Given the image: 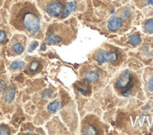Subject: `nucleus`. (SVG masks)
<instances>
[{
    "label": "nucleus",
    "instance_id": "1",
    "mask_svg": "<svg viewBox=\"0 0 153 135\" xmlns=\"http://www.w3.org/2000/svg\"><path fill=\"white\" fill-rule=\"evenodd\" d=\"M20 23H21L23 28L32 35H36L41 28L39 17L37 13L29 9L22 10L21 15H20Z\"/></svg>",
    "mask_w": 153,
    "mask_h": 135
},
{
    "label": "nucleus",
    "instance_id": "2",
    "mask_svg": "<svg viewBox=\"0 0 153 135\" xmlns=\"http://www.w3.org/2000/svg\"><path fill=\"white\" fill-rule=\"evenodd\" d=\"M134 76L129 70H124L120 76L117 78L115 84V87L117 91L121 93L124 97H130L134 88Z\"/></svg>",
    "mask_w": 153,
    "mask_h": 135
},
{
    "label": "nucleus",
    "instance_id": "3",
    "mask_svg": "<svg viewBox=\"0 0 153 135\" xmlns=\"http://www.w3.org/2000/svg\"><path fill=\"white\" fill-rule=\"evenodd\" d=\"M66 4H64L61 0H53L47 6H46L45 10L49 15L53 17H61L65 10Z\"/></svg>",
    "mask_w": 153,
    "mask_h": 135
},
{
    "label": "nucleus",
    "instance_id": "4",
    "mask_svg": "<svg viewBox=\"0 0 153 135\" xmlns=\"http://www.w3.org/2000/svg\"><path fill=\"white\" fill-rule=\"evenodd\" d=\"M117 52H109V51H100L94 56V59L97 62L103 63H115L118 60Z\"/></svg>",
    "mask_w": 153,
    "mask_h": 135
},
{
    "label": "nucleus",
    "instance_id": "5",
    "mask_svg": "<svg viewBox=\"0 0 153 135\" xmlns=\"http://www.w3.org/2000/svg\"><path fill=\"white\" fill-rule=\"evenodd\" d=\"M123 25V20L119 17H112L107 24V27L110 31H117Z\"/></svg>",
    "mask_w": 153,
    "mask_h": 135
},
{
    "label": "nucleus",
    "instance_id": "6",
    "mask_svg": "<svg viewBox=\"0 0 153 135\" xmlns=\"http://www.w3.org/2000/svg\"><path fill=\"white\" fill-rule=\"evenodd\" d=\"M99 77L100 75L96 70H88V72H85L84 75V82L85 84L94 83L99 80Z\"/></svg>",
    "mask_w": 153,
    "mask_h": 135
},
{
    "label": "nucleus",
    "instance_id": "7",
    "mask_svg": "<svg viewBox=\"0 0 153 135\" xmlns=\"http://www.w3.org/2000/svg\"><path fill=\"white\" fill-rule=\"evenodd\" d=\"M15 97V87L11 85L9 88H6L4 90V94H3V99L6 102L10 103L11 101L14 99Z\"/></svg>",
    "mask_w": 153,
    "mask_h": 135
},
{
    "label": "nucleus",
    "instance_id": "8",
    "mask_svg": "<svg viewBox=\"0 0 153 135\" xmlns=\"http://www.w3.org/2000/svg\"><path fill=\"white\" fill-rule=\"evenodd\" d=\"M11 51L16 55H21L25 51V46L21 42H14L11 44Z\"/></svg>",
    "mask_w": 153,
    "mask_h": 135
},
{
    "label": "nucleus",
    "instance_id": "9",
    "mask_svg": "<svg viewBox=\"0 0 153 135\" xmlns=\"http://www.w3.org/2000/svg\"><path fill=\"white\" fill-rule=\"evenodd\" d=\"M76 9V3L75 2H69L66 4V7H65V10H64V12H63V15H62V18H65L69 16L72 11H74Z\"/></svg>",
    "mask_w": 153,
    "mask_h": 135
},
{
    "label": "nucleus",
    "instance_id": "10",
    "mask_svg": "<svg viewBox=\"0 0 153 135\" xmlns=\"http://www.w3.org/2000/svg\"><path fill=\"white\" fill-rule=\"evenodd\" d=\"M61 108V103L59 100H54L47 106V110L50 113H56L58 110H60Z\"/></svg>",
    "mask_w": 153,
    "mask_h": 135
},
{
    "label": "nucleus",
    "instance_id": "11",
    "mask_svg": "<svg viewBox=\"0 0 153 135\" xmlns=\"http://www.w3.org/2000/svg\"><path fill=\"white\" fill-rule=\"evenodd\" d=\"M129 43L132 46H137L141 43V37L139 34H134L131 35L129 39Z\"/></svg>",
    "mask_w": 153,
    "mask_h": 135
},
{
    "label": "nucleus",
    "instance_id": "12",
    "mask_svg": "<svg viewBox=\"0 0 153 135\" xmlns=\"http://www.w3.org/2000/svg\"><path fill=\"white\" fill-rule=\"evenodd\" d=\"M83 133L84 134H97L99 133V131L94 125H88L84 128Z\"/></svg>",
    "mask_w": 153,
    "mask_h": 135
},
{
    "label": "nucleus",
    "instance_id": "13",
    "mask_svg": "<svg viewBox=\"0 0 153 135\" xmlns=\"http://www.w3.org/2000/svg\"><path fill=\"white\" fill-rule=\"evenodd\" d=\"M144 29L149 34H153V18L149 19L144 24Z\"/></svg>",
    "mask_w": 153,
    "mask_h": 135
},
{
    "label": "nucleus",
    "instance_id": "14",
    "mask_svg": "<svg viewBox=\"0 0 153 135\" xmlns=\"http://www.w3.org/2000/svg\"><path fill=\"white\" fill-rule=\"evenodd\" d=\"M25 66V63L24 61H20V60H17V61L12 62L10 65V69L11 70H22L24 69Z\"/></svg>",
    "mask_w": 153,
    "mask_h": 135
},
{
    "label": "nucleus",
    "instance_id": "15",
    "mask_svg": "<svg viewBox=\"0 0 153 135\" xmlns=\"http://www.w3.org/2000/svg\"><path fill=\"white\" fill-rule=\"evenodd\" d=\"M39 68H41V64L38 61H32L31 64L29 65V70L31 72H36L39 70Z\"/></svg>",
    "mask_w": 153,
    "mask_h": 135
},
{
    "label": "nucleus",
    "instance_id": "16",
    "mask_svg": "<svg viewBox=\"0 0 153 135\" xmlns=\"http://www.w3.org/2000/svg\"><path fill=\"white\" fill-rule=\"evenodd\" d=\"M7 40H8V39H7V34L4 30H0V43H5L7 42Z\"/></svg>",
    "mask_w": 153,
    "mask_h": 135
},
{
    "label": "nucleus",
    "instance_id": "17",
    "mask_svg": "<svg viewBox=\"0 0 153 135\" xmlns=\"http://www.w3.org/2000/svg\"><path fill=\"white\" fill-rule=\"evenodd\" d=\"M10 131L7 126H5V125L0 126V134H10Z\"/></svg>",
    "mask_w": 153,
    "mask_h": 135
},
{
    "label": "nucleus",
    "instance_id": "18",
    "mask_svg": "<svg viewBox=\"0 0 153 135\" xmlns=\"http://www.w3.org/2000/svg\"><path fill=\"white\" fill-rule=\"evenodd\" d=\"M38 46V42H32L31 43V45H30V47L28 48V52L29 53H31L32 51H34L35 49H36V47Z\"/></svg>",
    "mask_w": 153,
    "mask_h": 135
},
{
    "label": "nucleus",
    "instance_id": "19",
    "mask_svg": "<svg viewBox=\"0 0 153 135\" xmlns=\"http://www.w3.org/2000/svg\"><path fill=\"white\" fill-rule=\"evenodd\" d=\"M148 89L150 92H153V78H151L149 81V83H148Z\"/></svg>",
    "mask_w": 153,
    "mask_h": 135
},
{
    "label": "nucleus",
    "instance_id": "20",
    "mask_svg": "<svg viewBox=\"0 0 153 135\" xmlns=\"http://www.w3.org/2000/svg\"><path fill=\"white\" fill-rule=\"evenodd\" d=\"M6 88H7V84H6V82H4V81H1V82H0V92L4 91Z\"/></svg>",
    "mask_w": 153,
    "mask_h": 135
},
{
    "label": "nucleus",
    "instance_id": "21",
    "mask_svg": "<svg viewBox=\"0 0 153 135\" xmlns=\"http://www.w3.org/2000/svg\"><path fill=\"white\" fill-rule=\"evenodd\" d=\"M130 14H131L130 10H124V11L122 12V18H123V19H127V18L130 16Z\"/></svg>",
    "mask_w": 153,
    "mask_h": 135
},
{
    "label": "nucleus",
    "instance_id": "22",
    "mask_svg": "<svg viewBox=\"0 0 153 135\" xmlns=\"http://www.w3.org/2000/svg\"><path fill=\"white\" fill-rule=\"evenodd\" d=\"M148 5L153 7V0H148Z\"/></svg>",
    "mask_w": 153,
    "mask_h": 135
},
{
    "label": "nucleus",
    "instance_id": "23",
    "mask_svg": "<svg viewBox=\"0 0 153 135\" xmlns=\"http://www.w3.org/2000/svg\"><path fill=\"white\" fill-rule=\"evenodd\" d=\"M41 49H42V51H44V50L46 49V46H45V44H44V43H43V44L42 45V47H41Z\"/></svg>",
    "mask_w": 153,
    "mask_h": 135
}]
</instances>
